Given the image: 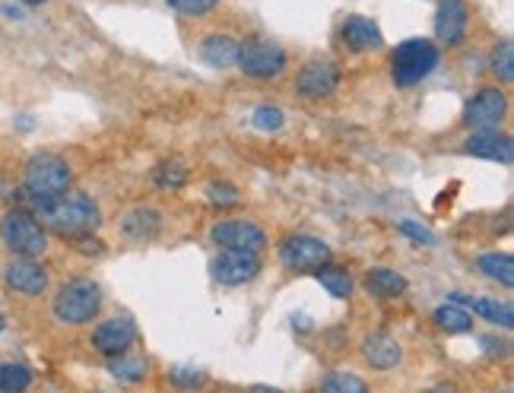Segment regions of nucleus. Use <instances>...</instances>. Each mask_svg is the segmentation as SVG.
Wrapping results in <instances>:
<instances>
[{
  "label": "nucleus",
  "mask_w": 514,
  "mask_h": 393,
  "mask_svg": "<svg viewBox=\"0 0 514 393\" xmlns=\"http://www.w3.org/2000/svg\"><path fill=\"white\" fill-rule=\"evenodd\" d=\"M0 241L13 257H42L48 251L45 226L26 210H10L0 219Z\"/></svg>",
  "instance_id": "obj_4"
},
{
  "label": "nucleus",
  "mask_w": 514,
  "mask_h": 393,
  "mask_svg": "<svg viewBox=\"0 0 514 393\" xmlns=\"http://www.w3.org/2000/svg\"><path fill=\"white\" fill-rule=\"evenodd\" d=\"M362 355L375 371H394L403 359V349L397 343V336H391L388 330H378L362 343Z\"/></svg>",
  "instance_id": "obj_16"
},
{
  "label": "nucleus",
  "mask_w": 514,
  "mask_h": 393,
  "mask_svg": "<svg viewBox=\"0 0 514 393\" xmlns=\"http://www.w3.org/2000/svg\"><path fill=\"white\" fill-rule=\"evenodd\" d=\"M0 330H4V317H0Z\"/></svg>",
  "instance_id": "obj_37"
},
{
  "label": "nucleus",
  "mask_w": 514,
  "mask_h": 393,
  "mask_svg": "<svg viewBox=\"0 0 514 393\" xmlns=\"http://www.w3.org/2000/svg\"><path fill=\"white\" fill-rule=\"evenodd\" d=\"M343 83V70L340 64L327 61V58H311L296 77V92L308 102H324L330 99Z\"/></svg>",
  "instance_id": "obj_7"
},
{
  "label": "nucleus",
  "mask_w": 514,
  "mask_h": 393,
  "mask_svg": "<svg viewBox=\"0 0 514 393\" xmlns=\"http://www.w3.org/2000/svg\"><path fill=\"white\" fill-rule=\"evenodd\" d=\"M340 35H343V45L350 48V51H356V54L378 51V48L384 45L378 23L365 20V16H346V23H343Z\"/></svg>",
  "instance_id": "obj_17"
},
{
  "label": "nucleus",
  "mask_w": 514,
  "mask_h": 393,
  "mask_svg": "<svg viewBox=\"0 0 514 393\" xmlns=\"http://www.w3.org/2000/svg\"><path fill=\"white\" fill-rule=\"evenodd\" d=\"M188 165L181 162V159H172V162H162L159 168H156V175H153V181H156V187L159 191H181V187L188 184Z\"/></svg>",
  "instance_id": "obj_26"
},
{
  "label": "nucleus",
  "mask_w": 514,
  "mask_h": 393,
  "mask_svg": "<svg viewBox=\"0 0 514 393\" xmlns=\"http://www.w3.org/2000/svg\"><path fill=\"white\" fill-rule=\"evenodd\" d=\"M432 321L442 327V330H448V333H470L473 330V317L461 305H454V302L438 305L432 311Z\"/></svg>",
  "instance_id": "obj_24"
},
{
  "label": "nucleus",
  "mask_w": 514,
  "mask_h": 393,
  "mask_svg": "<svg viewBox=\"0 0 514 393\" xmlns=\"http://www.w3.org/2000/svg\"><path fill=\"white\" fill-rule=\"evenodd\" d=\"M508 99L499 86H483L464 108V124L473 130H486V127H499L505 121Z\"/></svg>",
  "instance_id": "obj_11"
},
{
  "label": "nucleus",
  "mask_w": 514,
  "mask_h": 393,
  "mask_svg": "<svg viewBox=\"0 0 514 393\" xmlns=\"http://www.w3.org/2000/svg\"><path fill=\"white\" fill-rule=\"evenodd\" d=\"M315 276H318V283L334 295V298H350L353 295V276L346 273L343 267H327V264H321L318 270H315Z\"/></svg>",
  "instance_id": "obj_25"
},
{
  "label": "nucleus",
  "mask_w": 514,
  "mask_h": 393,
  "mask_svg": "<svg viewBox=\"0 0 514 393\" xmlns=\"http://www.w3.org/2000/svg\"><path fill=\"white\" fill-rule=\"evenodd\" d=\"M261 273V251H245V248H223L213 260V279L223 286H245Z\"/></svg>",
  "instance_id": "obj_8"
},
{
  "label": "nucleus",
  "mask_w": 514,
  "mask_h": 393,
  "mask_svg": "<svg viewBox=\"0 0 514 393\" xmlns=\"http://www.w3.org/2000/svg\"><path fill=\"white\" fill-rule=\"evenodd\" d=\"M470 32V4L467 0H442L435 10V39L445 48H461Z\"/></svg>",
  "instance_id": "obj_10"
},
{
  "label": "nucleus",
  "mask_w": 514,
  "mask_h": 393,
  "mask_svg": "<svg viewBox=\"0 0 514 393\" xmlns=\"http://www.w3.org/2000/svg\"><path fill=\"white\" fill-rule=\"evenodd\" d=\"M321 390H327V393H365L369 384H365L362 378H356V374H330V378L321 381Z\"/></svg>",
  "instance_id": "obj_30"
},
{
  "label": "nucleus",
  "mask_w": 514,
  "mask_h": 393,
  "mask_svg": "<svg viewBox=\"0 0 514 393\" xmlns=\"http://www.w3.org/2000/svg\"><path fill=\"white\" fill-rule=\"evenodd\" d=\"M210 238L216 248H245V251H264L267 248V232L261 226L245 219H229L216 222L210 229Z\"/></svg>",
  "instance_id": "obj_12"
},
{
  "label": "nucleus",
  "mask_w": 514,
  "mask_h": 393,
  "mask_svg": "<svg viewBox=\"0 0 514 393\" xmlns=\"http://www.w3.org/2000/svg\"><path fill=\"white\" fill-rule=\"evenodd\" d=\"M108 371H112L115 378L124 381V384H137V381L146 378V374H150V362H146L143 355H131V349H127L121 355H112V365H108Z\"/></svg>",
  "instance_id": "obj_22"
},
{
  "label": "nucleus",
  "mask_w": 514,
  "mask_h": 393,
  "mask_svg": "<svg viewBox=\"0 0 514 393\" xmlns=\"http://www.w3.org/2000/svg\"><path fill=\"white\" fill-rule=\"evenodd\" d=\"M4 283L26 298H39L48 289V270L35 257H13L4 270Z\"/></svg>",
  "instance_id": "obj_13"
},
{
  "label": "nucleus",
  "mask_w": 514,
  "mask_h": 393,
  "mask_svg": "<svg viewBox=\"0 0 514 393\" xmlns=\"http://www.w3.org/2000/svg\"><path fill=\"white\" fill-rule=\"evenodd\" d=\"M137 343V324L131 317H115V321H105L99 324V330L93 333V346L102 352V355H121Z\"/></svg>",
  "instance_id": "obj_15"
},
{
  "label": "nucleus",
  "mask_w": 514,
  "mask_h": 393,
  "mask_svg": "<svg viewBox=\"0 0 514 393\" xmlns=\"http://www.w3.org/2000/svg\"><path fill=\"white\" fill-rule=\"evenodd\" d=\"M283 121L286 118H283V111L277 105H261V108L254 111V127L257 130H267V134H270V130H280Z\"/></svg>",
  "instance_id": "obj_32"
},
{
  "label": "nucleus",
  "mask_w": 514,
  "mask_h": 393,
  "mask_svg": "<svg viewBox=\"0 0 514 393\" xmlns=\"http://www.w3.org/2000/svg\"><path fill=\"white\" fill-rule=\"evenodd\" d=\"M200 58L216 70H229L238 61V39L229 32H213L200 42Z\"/></svg>",
  "instance_id": "obj_19"
},
{
  "label": "nucleus",
  "mask_w": 514,
  "mask_h": 393,
  "mask_svg": "<svg viewBox=\"0 0 514 393\" xmlns=\"http://www.w3.org/2000/svg\"><path fill=\"white\" fill-rule=\"evenodd\" d=\"M464 153L473 159H489L499 165L514 162V140L502 134L499 127H486V130H473V137L464 143Z\"/></svg>",
  "instance_id": "obj_14"
},
{
  "label": "nucleus",
  "mask_w": 514,
  "mask_h": 393,
  "mask_svg": "<svg viewBox=\"0 0 514 393\" xmlns=\"http://www.w3.org/2000/svg\"><path fill=\"white\" fill-rule=\"evenodd\" d=\"M121 232L131 241H153L162 232V213L153 207H134L121 219Z\"/></svg>",
  "instance_id": "obj_18"
},
{
  "label": "nucleus",
  "mask_w": 514,
  "mask_h": 393,
  "mask_svg": "<svg viewBox=\"0 0 514 393\" xmlns=\"http://www.w3.org/2000/svg\"><path fill=\"white\" fill-rule=\"evenodd\" d=\"M442 64V51H438L435 42L429 39H410L400 42L391 54V77L397 83V89H413L416 83H422L435 73V67Z\"/></svg>",
  "instance_id": "obj_3"
},
{
  "label": "nucleus",
  "mask_w": 514,
  "mask_h": 393,
  "mask_svg": "<svg viewBox=\"0 0 514 393\" xmlns=\"http://www.w3.org/2000/svg\"><path fill=\"white\" fill-rule=\"evenodd\" d=\"M0 197H7V181L0 178Z\"/></svg>",
  "instance_id": "obj_36"
},
{
  "label": "nucleus",
  "mask_w": 514,
  "mask_h": 393,
  "mask_svg": "<svg viewBox=\"0 0 514 393\" xmlns=\"http://www.w3.org/2000/svg\"><path fill=\"white\" fill-rule=\"evenodd\" d=\"M400 235H407V238H413L416 245H435V235L426 229V226H419V222H410V219H403L400 222Z\"/></svg>",
  "instance_id": "obj_33"
},
{
  "label": "nucleus",
  "mask_w": 514,
  "mask_h": 393,
  "mask_svg": "<svg viewBox=\"0 0 514 393\" xmlns=\"http://www.w3.org/2000/svg\"><path fill=\"white\" fill-rule=\"evenodd\" d=\"M51 311L67 327L93 324L102 311V289L93 283V279H70V283H64L58 289V295H54Z\"/></svg>",
  "instance_id": "obj_2"
},
{
  "label": "nucleus",
  "mask_w": 514,
  "mask_h": 393,
  "mask_svg": "<svg viewBox=\"0 0 514 393\" xmlns=\"http://www.w3.org/2000/svg\"><path fill=\"white\" fill-rule=\"evenodd\" d=\"M70 184H73V172H70V165L61 156L39 153V156L29 159V165H26V194L32 197V203L58 197V194L70 191Z\"/></svg>",
  "instance_id": "obj_5"
},
{
  "label": "nucleus",
  "mask_w": 514,
  "mask_h": 393,
  "mask_svg": "<svg viewBox=\"0 0 514 393\" xmlns=\"http://www.w3.org/2000/svg\"><path fill=\"white\" fill-rule=\"evenodd\" d=\"M235 64L251 80H277L286 70L289 58H286L283 45L270 42V39H257L254 35V39L238 42V61Z\"/></svg>",
  "instance_id": "obj_6"
},
{
  "label": "nucleus",
  "mask_w": 514,
  "mask_h": 393,
  "mask_svg": "<svg viewBox=\"0 0 514 393\" xmlns=\"http://www.w3.org/2000/svg\"><path fill=\"white\" fill-rule=\"evenodd\" d=\"M20 4H26V7H42V4H48V0H20Z\"/></svg>",
  "instance_id": "obj_35"
},
{
  "label": "nucleus",
  "mask_w": 514,
  "mask_h": 393,
  "mask_svg": "<svg viewBox=\"0 0 514 393\" xmlns=\"http://www.w3.org/2000/svg\"><path fill=\"white\" fill-rule=\"evenodd\" d=\"M489 70L499 77V83L511 86L514 83V42L505 39L502 45H495L492 58H489Z\"/></svg>",
  "instance_id": "obj_27"
},
{
  "label": "nucleus",
  "mask_w": 514,
  "mask_h": 393,
  "mask_svg": "<svg viewBox=\"0 0 514 393\" xmlns=\"http://www.w3.org/2000/svg\"><path fill=\"white\" fill-rule=\"evenodd\" d=\"M476 270H480L486 279H492V283L505 286V289L514 286V260H511V254H499V251L480 254V257H476Z\"/></svg>",
  "instance_id": "obj_21"
},
{
  "label": "nucleus",
  "mask_w": 514,
  "mask_h": 393,
  "mask_svg": "<svg viewBox=\"0 0 514 393\" xmlns=\"http://www.w3.org/2000/svg\"><path fill=\"white\" fill-rule=\"evenodd\" d=\"M207 197H210V203H216L219 210L238 207V203H242V194L235 191V184H226V181H213L207 187Z\"/></svg>",
  "instance_id": "obj_31"
},
{
  "label": "nucleus",
  "mask_w": 514,
  "mask_h": 393,
  "mask_svg": "<svg viewBox=\"0 0 514 393\" xmlns=\"http://www.w3.org/2000/svg\"><path fill=\"white\" fill-rule=\"evenodd\" d=\"M172 381L181 384V387H200V384H207V374L200 368H175Z\"/></svg>",
  "instance_id": "obj_34"
},
{
  "label": "nucleus",
  "mask_w": 514,
  "mask_h": 393,
  "mask_svg": "<svg viewBox=\"0 0 514 393\" xmlns=\"http://www.w3.org/2000/svg\"><path fill=\"white\" fill-rule=\"evenodd\" d=\"M365 289H369L372 295H378V298H400L403 292L410 289V283H407V276H400L397 270L378 267V270H372L369 276H365Z\"/></svg>",
  "instance_id": "obj_20"
},
{
  "label": "nucleus",
  "mask_w": 514,
  "mask_h": 393,
  "mask_svg": "<svg viewBox=\"0 0 514 393\" xmlns=\"http://www.w3.org/2000/svg\"><path fill=\"white\" fill-rule=\"evenodd\" d=\"M280 260L286 270H318L330 264V245L315 235H289L280 245Z\"/></svg>",
  "instance_id": "obj_9"
},
{
  "label": "nucleus",
  "mask_w": 514,
  "mask_h": 393,
  "mask_svg": "<svg viewBox=\"0 0 514 393\" xmlns=\"http://www.w3.org/2000/svg\"><path fill=\"white\" fill-rule=\"evenodd\" d=\"M32 384V371L26 365H0V393H20Z\"/></svg>",
  "instance_id": "obj_28"
},
{
  "label": "nucleus",
  "mask_w": 514,
  "mask_h": 393,
  "mask_svg": "<svg viewBox=\"0 0 514 393\" xmlns=\"http://www.w3.org/2000/svg\"><path fill=\"white\" fill-rule=\"evenodd\" d=\"M35 219H39L45 229L58 232L64 238L96 232L102 222L96 200L80 191H64L51 200H39L35 203Z\"/></svg>",
  "instance_id": "obj_1"
},
{
  "label": "nucleus",
  "mask_w": 514,
  "mask_h": 393,
  "mask_svg": "<svg viewBox=\"0 0 514 393\" xmlns=\"http://www.w3.org/2000/svg\"><path fill=\"white\" fill-rule=\"evenodd\" d=\"M470 311H476V317H483L489 324H502L505 330L514 327V311L505 302H495V298H470Z\"/></svg>",
  "instance_id": "obj_23"
},
{
  "label": "nucleus",
  "mask_w": 514,
  "mask_h": 393,
  "mask_svg": "<svg viewBox=\"0 0 514 393\" xmlns=\"http://www.w3.org/2000/svg\"><path fill=\"white\" fill-rule=\"evenodd\" d=\"M169 10H175L178 16H188V20H200V16H210L219 0H165Z\"/></svg>",
  "instance_id": "obj_29"
}]
</instances>
